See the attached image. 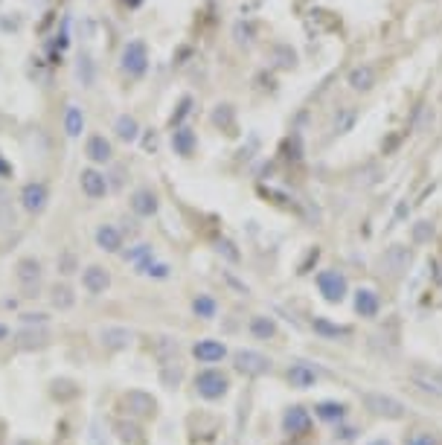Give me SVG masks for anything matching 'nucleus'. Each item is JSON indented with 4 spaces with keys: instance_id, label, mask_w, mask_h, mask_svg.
<instances>
[{
    "instance_id": "obj_1",
    "label": "nucleus",
    "mask_w": 442,
    "mask_h": 445,
    "mask_svg": "<svg viewBox=\"0 0 442 445\" xmlns=\"http://www.w3.org/2000/svg\"><path fill=\"white\" fill-rule=\"evenodd\" d=\"M361 402H364V408H367L372 416H379V419H390V422H396V419H401V416L408 413L405 402L396 399V396H390V393L370 390V393H364V396H361Z\"/></svg>"
},
{
    "instance_id": "obj_2",
    "label": "nucleus",
    "mask_w": 442,
    "mask_h": 445,
    "mask_svg": "<svg viewBox=\"0 0 442 445\" xmlns=\"http://www.w3.org/2000/svg\"><path fill=\"white\" fill-rule=\"evenodd\" d=\"M195 387H198V393L207 402H215L230 390V378L221 370H213L210 366V370H201L198 375H195Z\"/></svg>"
},
{
    "instance_id": "obj_3",
    "label": "nucleus",
    "mask_w": 442,
    "mask_h": 445,
    "mask_svg": "<svg viewBox=\"0 0 442 445\" xmlns=\"http://www.w3.org/2000/svg\"><path fill=\"white\" fill-rule=\"evenodd\" d=\"M233 361H236V370L242 375H251V378L268 375L271 366H274V361H271L268 355H262V352H256V349H239L236 355H233Z\"/></svg>"
},
{
    "instance_id": "obj_4",
    "label": "nucleus",
    "mask_w": 442,
    "mask_h": 445,
    "mask_svg": "<svg viewBox=\"0 0 442 445\" xmlns=\"http://www.w3.org/2000/svg\"><path fill=\"white\" fill-rule=\"evenodd\" d=\"M410 382L419 390H425V393L442 396V366H436V364H413L410 366Z\"/></svg>"
},
{
    "instance_id": "obj_5",
    "label": "nucleus",
    "mask_w": 442,
    "mask_h": 445,
    "mask_svg": "<svg viewBox=\"0 0 442 445\" xmlns=\"http://www.w3.org/2000/svg\"><path fill=\"white\" fill-rule=\"evenodd\" d=\"M317 288H320V294L326 303H341L349 291V282L341 271H320L317 273Z\"/></svg>"
},
{
    "instance_id": "obj_6",
    "label": "nucleus",
    "mask_w": 442,
    "mask_h": 445,
    "mask_svg": "<svg viewBox=\"0 0 442 445\" xmlns=\"http://www.w3.org/2000/svg\"><path fill=\"white\" fill-rule=\"evenodd\" d=\"M123 408L131 416H137V419H149V416H154V411H158V402H154V396H149V393H143V390H128L123 396Z\"/></svg>"
},
{
    "instance_id": "obj_7",
    "label": "nucleus",
    "mask_w": 442,
    "mask_h": 445,
    "mask_svg": "<svg viewBox=\"0 0 442 445\" xmlns=\"http://www.w3.org/2000/svg\"><path fill=\"white\" fill-rule=\"evenodd\" d=\"M308 428H311V416H308V411L306 408H288L285 411V416H282V431L288 434L291 439H297V437H306L308 434Z\"/></svg>"
},
{
    "instance_id": "obj_8",
    "label": "nucleus",
    "mask_w": 442,
    "mask_h": 445,
    "mask_svg": "<svg viewBox=\"0 0 442 445\" xmlns=\"http://www.w3.org/2000/svg\"><path fill=\"white\" fill-rule=\"evenodd\" d=\"M317 366L315 364H308V361H297L288 366V384L297 387V390H308V387H315L317 384Z\"/></svg>"
},
{
    "instance_id": "obj_9",
    "label": "nucleus",
    "mask_w": 442,
    "mask_h": 445,
    "mask_svg": "<svg viewBox=\"0 0 442 445\" xmlns=\"http://www.w3.org/2000/svg\"><path fill=\"white\" fill-rule=\"evenodd\" d=\"M410 265V251L405 245H393V247H387L384 256H381V268L387 273H393V277H399L401 271H408Z\"/></svg>"
},
{
    "instance_id": "obj_10",
    "label": "nucleus",
    "mask_w": 442,
    "mask_h": 445,
    "mask_svg": "<svg viewBox=\"0 0 442 445\" xmlns=\"http://www.w3.org/2000/svg\"><path fill=\"white\" fill-rule=\"evenodd\" d=\"M192 355L198 358L201 364H215V361H221L227 355V346L221 344V340H213V338H204V340H198V344L192 346Z\"/></svg>"
},
{
    "instance_id": "obj_11",
    "label": "nucleus",
    "mask_w": 442,
    "mask_h": 445,
    "mask_svg": "<svg viewBox=\"0 0 442 445\" xmlns=\"http://www.w3.org/2000/svg\"><path fill=\"white\" fill-rule=\"evenodd\" d=\"M18 282L23 285V291H30L27 297H32V291H38V282H41V265H38V259L18 262Z\"/></svg>"
},
{
    "instance_id": "obj_12",
    "label": "nucleus",
    "mask_w": 442,
    "mask_h": 445,
    "mask_svg": "<svg viewBox=\"0 0 442 445\" xmlns=\"http://www.w3.org/2000/svg\"><path fill=\"white\" fill-rule=\"evenodd\" d=\"M355 311L361 318H379L381 311V297L372 291V288H358L355 291Z\"/></svg>"
},
{
    "instance_id": "obj_13",
    "label": "nucleus",
    "mask_w": 442,
    "mask_h": 445,
    "mask_svg": "<svg viewBox=\"0 0 442 445\" xmlns=\"http://www.w3.org/2000/svg\"><path fill=\"white\" fill-rule=\"evenodd\" d=\"M21 201H23V209L27 213H41L47 207V187L44 183H27L21 192Z\"/></svg>"
},
{
    "instance_id": "obj_14",
    "label": "nucleus",
    "mask_w": 442,
    "mask_h": 445,
    "mask_svg": "<svg viewBox=\"0 0 442 445\" xmlns=\"http://www.w3.org/2000/svg\"><path fill=\"white\" fill-rule=\"evenodd\" d=\"M82 285H85V291H87V294H102V291H105V288L111 285V277H108V271H105V268L90 265V268L82 273Z\"/></svg>"
},
{
    "instance_id": "obj_15",
    "label": "nucleus",
    "mask_w": 442,
    "mask_h": 445,
    "mask_svg": "<svg viewBox=\"0 0 442 445\" xmlns=\"http://www.w3.org/2000/svg\"><path fill=\"white\" fill-rule=\"evenodd\" d=\"M134 340V332L125 329V326H105L102 329V344H105L108 349H123Z\"/></svg>"
},
{
    "instance_id": "obj_16",
    "label": "nucleus",
    "mask_w": 442,
    "mask_h": 445,
    "mask_svg": "<svg viewBox=\"0 0 442 445\" xmlns=\"http://www.w3.org/2000/svg\"><path fill=\"white\" fill-rule=\"evenodd\" d=\"M311 329H315L320 338H326V340H337V338H349V335H352V329H349V326L332 323L326 318H315V320H311Z\"/></svg>"
},
{
    "instance_id": "obj_17",
    "label": "nucleus",
    "mask_w": 442,
    "mask_h": 445,
    "mask_svg": "<svg viewBox=\"0 0 442 445\" xmlns=\"http://www.w3.org/2000/svg\"><path fill=\"white\" fill-rule=\"evenodd\" d=\"M82 189H85V195H90V198H102L105 189H108L105 175L94 172V169H85V172H82Z\"/></svg>"
},
{
    "instance_id": "obj_18",
    "label": "nucleus",
    "mask_w": 442,
    "mask_h": 445,
    "mask_svg": "<svg viewBox=\"0 0 442 445\" xmlns=\"http://www.w3.org/2000/svg\"><path fill=\"white\" fill-rule=\"evenodd\" d=\"M96 242H99L102 251L116 253V251H120V247H123V236H120V230H116V227H111V225H102V227L96 230Z\"/></svg>"
},
{
    "instance_id": "obj_19",
    "label": "nucleus",
    "mask_w": 442,
    "mask_h": 445,
    "mask_svg": "<svg viewBox=\"0 0 442 445\" xmlns=\"http://www.w3.org/2000/svg\"><path fill=\"white\" fill-rule=\"evenodd\" d=\"M251 335L259 338V340H271L277 335L274 318H265V314H256V318H251Z\"/></svg>"
},
{
    "instance_id": "obj_20",
    "label": "nucleus",
    "mask_w": 442,
    "mask_h": 445,
    "mask_svg": "<svg viewBox=\"0 0 442 445\" xmlns=\"http://www.w3.org/2000/svg\"><path fill=\"white\" fill-rule=\"evenodd\" d=\"M315 413L323 419V422H341V419L346 416V404L344 402H320Z\"/></svg>"
},
{
    "instance_id": "obj_21",
    "label": "nucleus",
    "mask_w": 442,
    "mask_h": 445,
    "mask_svg": "<svg viewBox=\"0 0 442 445\" xmlns=\"http://www.w3.org/2000/svg\"><path fill=\"white\" fill-rule=\"evenodd\" d=\"M87 157L90 161H96V163H105L111 157V143L105 137H90L87 140Z\"/></svg>"
},
{
    "instance_id": "obj_22",
    "label": "nucleus",
    "mask_w": 442,
    "mask_h": 445,
    "mask_svg": "<svg viewBox=\"0 0 442 445\" xmlns=\"http://www.w3.org/2000/svg\"><path fill=\"white\" fill-rule=\"evenodd\" d=\"M131 207H134V213H140V216H151L154 209H158V198H154L149 189H140V192L134 195Z\"/></svg>"
},
{
    "instance_id": "obj_23",
    "label": "nucleus",
    "mask_w": 442,
    "mask_h": 445,
    "mask_svg": "<svg viewBox=\"0 0 442 445\" xmlns=\"http://www.w3.org/2000/svg\"><path fill=\"white\" fill-rule=\"evenodd\" d=\"M64 128H67V134H70V137H79V134H82V128H85V116H82V111L76 108V105H70V108H67V116H64Z\"/></svg>"
},
{
    "instance_id": "obj_24",
    "label": "nucleus",
    "mask_w": 442,
    "mask_h": 445,
    "mask_svg": "<svg viewBox=\"0 0 442 445\" xmlns=\"http://www.w3.org/2000/svg\"><path fill=\"white\" fill-rule=\"evenodd\" d=\"M143 61H146V52H143V44H131L125 50V68L131 73H140L143 70Z\"/></svg>"
},
{
    "instance_id": "obj_25",
    "label": "nucleus",
    "mask_w": 442,
    "mask_h": 445,
    "mask_svg": "<svg viewBox=\"0 0 442 445\" xmlns=\"http://www.w3.org/2000/svg\"><path fill=\"white\" fill-rule=\"evenodd\" d=\"M192 311L198 314V318H215V300H213V297H207V294L195 297Z\"/></svg>"
},
{
    "instance_id": "obj_26",
    "label": "nucleus",
    "mask_w": 442,
    "mask_h": 445,
    "mask_svg": "<svg viewBox=\"0 0 442 445\" xmlns=\"http://www.w3.org/2000/svg\"><path fill=\"white\" fill-rule=\"evenodd\" d=\"M73 303H76V297H73V291H70L67 285H56V288H53V306H56V309L64 311V309H70Z\"/></svg>"
},
{
    "instance_id": "obj_27",
    "label": "nucleus",
    "mask_w": 442,
    "mask_h": 445,
    "mask_svg": "<svg viewBox=\"0 0 442 445\" xmlns=\"http://www.w3.org/2000/svg\"><path fill=\"white\" fill-rule=\"evenodd\" d=\"M116 134H120L123 140H134V137H137V123H134V116H120V120H116Z\"/></svg>"
},
{
    "instance_id": "obj_28",
    "label": "nucleus",
    "mask_w": 442,
    "mask_h": 445,
    "mask_svg": "<svg viewBox=\"0 0 442 445\" xmlns=\"http://www.w3.org/2000/svg\"><path fill=\"white\" fill-rule=\"evenodd\" d=\"M143 273H149V277H158V280H166L169 277V265H163V262H146V265H140Z\"/></svg>"
},
{
    "instance_id": "obj_29",
    "label": "nucleus",
    "mask_w": 442,
    "mask_h": 445,
    "mask_svg": "<svg viewBox=\"0 0 442 445\" xmlns=\"http://www.w3.org/2000/svg\"><path fill=\"white\" fill-rule=\"evenodd\" d=\"M405 445H439L436 437L431 434V431H416V434H410L405 439Z\"/></svg>"
},
{
    "instance_id": "obj_30",
    "label": "nucleus",
    "mask_w": 442,
    "mask_h": 445,
    "mask_svg": "<svg viewBox=\"0 0 442 445\" xmlns=\"http://www.w3.org/2000/svg\"><path fill=\"white\" fill-rule=\"evenodd\" d=\"M175 149L180 154H189L192 152V134H189V131H178V134H175Z\"/></svg>"
},
{
    "instance_id": "obj_31",
    "label": "nucleus",
    "mask_w": 442,
    "mask_h": 445,
    "mask_svg": "<svg viewBox=\"0 0 442 445\" xmlns=\"http://www.w3.org/2000/svg\"><path fill=\"white\" fill-rule=\"evenodd\" d=\"M47 332H23L21 335V346H44Z\"/></svg>"
},
{
    "instance_id": "obj_32",
    "label": "nucleus",
    "mask_w": 442,
    "mask_h": 445,
    "mask_svg": "<svg viewBox=\"0 0 442 445\" xmlns=\"http://www.w3.org/2000/svg\"><path fill=\"white\" fill-rule=\"evenodd\" d=\"M431 236H434V227L428 225V221H419V225L413 227V239H416V242H428Z\"/></svg>"
},
{
    "instance_id": "obj_33",
    "label": "nucleus",
    "mask_w": 442,
    "mask_h": 445,
    "mask_svg": "<svg viewBox=\"0 0 442 445\" xmlns=\"http://www.w3.org/2000/svg\"><path fill=\"white\" fill-rule=\"evenodd\" d=\"M120 437H123L125 442H128V439H137V428H134V425H123V422H120Z\"/></svg>"
},
{
    "instance_id": "obj_34",
    "label": "nucleus",
    "mask_w": 442,
    "mask_h": 445,
    "mask_svg": "<svg viewBox=\"0 0 442 445\" xmlns=\"http://www.w3.org/2000/svg\"><path fill=\"white\" fill-rule=\"evenodd\" d=\"M23 323H38V326H44L47 323V314H23Z\"/></svg>"
},
{
    "instance_id": "obj_35",
    "label": "nucleus",
    "mask_w": 442,
    "mask_h": 445,
    "mask_svg": "<svg viewBox=\"0 0 442 445\" xmlns=\"http://www.w3.org/2000/svg\"><path fill=\"white\" fill-rule=\"evenodd\" d=\"M61 273H73V256H64L61 259V265H59Z\"/></svg>"
},
{
    "instance_id": "obj_36",
    "label": "nucleus",
    "mask_w": 442,
    "mask_h": 445,
    "mask_svg": "<svg viewBox=\"0 0 442 445\" xmlns=\"http://www.w3.org/2000/svg\"><path fill=\"white\" fill-rule=\"evenodd\" d=\"M434 268H436V271H434V282L442 285V262H434Z\"/></svg>"
},
{
    "instance_id": "obj_37",
    "label": "nucleus",
    "mask_w": 442,
    "mask_h": 445,
    "mask_svg": "<svg viewBox=\"0 0 442 445\" xmlns=\"http://www.w3.org/2000/svg\"><path fill=\"white\" fill-rule=\"evenodd\" d=\"M6 335H9V329H6V326H3V323H0V340H3Z\"/></svg>"
},
{
    "instance_id": "obj_38",
    "label": "nucleus",
    "mask_w": 442,
    "mask_h": 445,
    "mask_svg": "<svg viewBox=\"0 0 442 445\" xmlns=\"http://www.w3.org/2000/svg\"><path fill=\"white\" fill-rule=\"evenodd\" d=\"M372 445H390V442H387V439H375Z\"/></svg>"
},
{
    "instance_id": "obj_39",
    "label": "nucleus",
    "mask_w": 442,
    "mask_h": 445,
    "mask_svg": "<svg viewBox=\"0 0 442 445\" xmlns=\"http://www.w3.org/2000/svg\"><path fill=\"white\" fill-rule=\"evenodd\" d=\"M0 175H6V166H3V161H0Z\"/></svg>"
}]
</instances>
